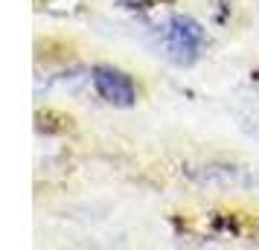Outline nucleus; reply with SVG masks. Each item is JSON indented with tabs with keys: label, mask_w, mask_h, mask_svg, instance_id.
I'll return each instance as SVG.
<instances>
[{
	"label": "nucleus",
	"mask_w": 259,
	"mask_h": 250,
	"mask_svg": "<svg viewBox=\"0 0 259 250\" xmlns=\"http://www.w3.org/2000/svg\"><path fill=\"white\" fill-rule=\"evenodd\" d=\"M163 47L169 61H175L178 67H187L198 59V53L204 49V29L198 21H192L187 15H175L163 32Z\"/></svg>",
	"instance_id": "nucleus-1"
},
{
	"label": "nucleus",
	"mask_w": 259,
	"mask_h": 250,
	"mask_svg": "<svg viewBox=\"0 0 259 250\" xmlns=\"http://www.w3.org/2000/svg\"><path fill=\"white\" fill-rule=\"evenodd\" d=\"M94 87L99 99H105L114 108H131L137 102V87L125 73L114 70V67H96L94 70Z\"/></svg>",
	"instance_id": "nucleus-2"
}]
</instances>
